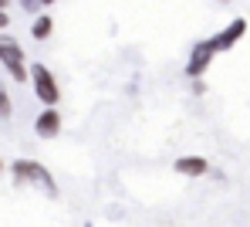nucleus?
Instances as JSON below:
<instances>
[{
	"label": "nucleus",
	"mask_w": 250,
	"mask_h": 227,
	"mask_svg": "<svg viewBox=\"0 0 250 227\" xmlns=\"http://www.w3.org/2000/svg\"><path fill=\"white\" fill-rule=\"evenodd\" d=\"M0 61H3L7 75H10L14 82H27V78H31L21 41H17V38H10V34H3V31H0Z\"/></svg>",
	"instance_id": "nucleus-1"
},
{
	"label": "nucleus",
	"mask_w": 250,
	"mask_h": 227,
	"mask_svg": "<svg viewBox=\"0 0 250 227\" xmlns=\"http://www.w3.org/2000/svg\"><path fill=\"white\" fill-rule=\"evenodd\" d=\"M10 170H14V177H17L21 183H38L44 193L58 197V183L51 180V173L44 170L41 163H34V159H17V163H14Z\"/></svg>",
	"instance_id": "nucleus-2"
},
{
	"label": "nucleus",
	"mask_w": 250,
	"mask_h": 227,
	"mask_svg": "<svg viewBox=\"0 0 250 227\" xmlns=\"http://www.w3.org/2000/svg\"><path fill=\"white\" fill-rule=\"evenodd\" d=\"M31 82H34V95L41 98L44 105H58L61 102V89H58V78L51 75V68L31 65Z\"/></svg>",
	"instance_id": "nucleus-3"
},
{
	"label": "nucleus",
	"mask_w": 250,
	"mask_h": 227,
	"mask_svg": "<svg viewBox=\"0 0 250 227\" xmlns=\"http://www.w3.org/2000/svg\"><path fill=\"white\" fill-rule=\"evenodd\" d=\"M244 34H247V21H244V17H237V21H230L220 34L207 38V45H209V51H213V54H220V51H230V47L237 45Z\"/></svg>",
	"instance_id": "nucleus-4"
},
{
	"label": "nucleus",
	"mask_w": 250,
	"mask_h": 227,
	"mask_svg": "<svg viewBox=\"0 0 250 227\" xmlns=\"http://www.w3.org/2000/svg\"><path fill=\"white\" fill-rule=\"evenodd\" d=\"M213 58H216V54L209 51L207 41L193 45V51H189V61H186V75H189V78H200V75L209 68V61H213Z\"/></svg>",
	"instance_id": "nucleus-5"
},
{
	"label": "nucleus",
	"mask_w": 250,
	"mask_h": 227,
	"mask_svg": "<svg viewBox=\"0 0 250 227\" xmlns=\"http://www.w3.org/2000/svg\"><path fill=\"white\" fill-rule=\"evenodd\" d=\"M34 129H38V136L41 139H54L61 133V115H58V105H47L41 115H38V122H34Z\"/></svg>",
	"instance_id": "nucleus-6"
},
{
	"label": "nucleus",
	"mask_w": 250,
	"mask_h": 227,
	"mask_svg": "<svg viewBox=\"0 0 250 227\" xmlns=\"http://www.w3.org/2000/svg\"><path fill=\"white\" fill-rule=\"evenodd\" d=\"M176 173L179 177H207L209 163L203 156H183V159H176Z\"/></svg>",
	"instance_id": "nucleus-7"
},
{
	"label": "nucleus",
	"mask_w": 250,
	"mask_h": 227,
	"mask_svg": "<svg viewBox=\"0 0 250 227\" xmlns=\"http://www.w3.org/2000/svg\"><path fill=\"white\" fill-rule=\"evenodd\" d=\"M51 31H54V21H51L47 14H38V21L31 24V34H34V41H47V38H51Z\"/></svg>",
	"instance_id": "nucleus-8"
},
{
	"label": "nucleus",
	"mask_w": 250,
	"mask_h": 227,
	"mask_svg": "<svg viewBox=\"0 0 250 227\" xmlns=\"http://www.w3.org/2000/svg\"><path fill=\"white\" fill-rule=\"evenodd\" d=\"M7 115H10V95L0 89V119H7Z\"/></svg>",
	"instance_id": "nucleus-9"
},
{
	"label": "nucleus",
	"mask_w": 250,
	"mask_h": 227,
	"mask_svg": "<svg viewBox=\"0 0 250 227\" xmlns=\"http://www.w3.org/2000/svg\"><path fill=\"white\" fill-rule=\"evenodd\" d=\"M21 7H24V10H27V14H34V10H38V7H41V0H21Z\"/></svg>",
	"instance_id": "nucleus-10"
},
{
	"label": "nucleus",
	"mask_w": 250,
	"mask_h": 227,
	"mask_svg": "<svg viewBox=\"0 0 250 227\" xmlns=\"http://www.w3.org/2000/svg\"><path fill=\"white\" fill-rule=\"evenodd\" d=\"M7 24H10V14H7V10H0V31H7Z\"/></svg>",
	"instance_id": "nucleus-11"
},
{
	"label": "nucleus",
	"mask_w": 250,
	"mask_h": 227,
	"mask_svg": "<svg viewBox=\"0 0 250 227\" xmlns=\"http://www.w3.org/2000/svg\"><path fill=\"white\" fill-rule=\"evenodd\" d=\"M51 3H58V0H41V7H51Z\"/></svg>",
	"instance_id": "nucleus-12"
},
{
	"label": "nucleus",
	"mask_w": 250,
	"mask_h": 227,
	"mask_svg": "<svg viewBox=\"0 0 250 227\" xmlns=\"http://www.w3.org/2000/svg\"><path fill=\"white\" fill-rule=\"evenodd\" d=\"M0 10H7V0H0Z\"/></svg>",
	"instance_id": "nucleus-13"
},
{
	"label": "nucleus",
	"mask_w": 250,
	"mask_h": 227,
	"mask_svg": "<svg viewBox=\"0 0 250 227\" xmlns=\"http://www.w3.org/2000/svg\"><path fill=\"white\" fill-rule=\"evenodd\" d=\"M0 173H3V163H0Z\"/></svg>",
	"instance_id": "nucleus-14"
},
{
	"label": "nucleus",
	"mask_w": 250,
	"mask_h": 227,
	"mask_svg": "<svg viewBox=\"0 0 250 227\" xmlns=\"http://www.w3.org/2000/svg\"><path fill=\"white\" fill-rule=\"evenodd\" d=\"M223 3H227V0H223Z\"/></svg>",
	"instance_id": "nucleus-15"
}]
</instances>
